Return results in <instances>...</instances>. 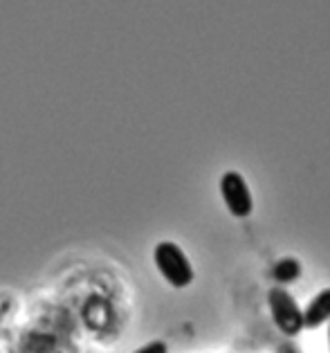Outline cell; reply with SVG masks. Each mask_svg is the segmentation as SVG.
<instances>
[{
  "label": "cell",
  "instance_id": "cell-2",
  "mask_svg": "<svg viewBox=\"0 0 330 353\" xmlns=\"http://www.w3.org/2000/svg\"><path fill=\"white\" fill-rule=\"evenodd\" d=\"M220 192H223V198H225V205L229 208V212L234 216H247L251 212V196H249V189L245 185V180H243L238 174H225L223 176V183H220Z\"/></svg>",
  "mask_w": 330,
  "mask_h": 353
},
{
  "label": "cell",
  "instance_id": "cell-3",
  "mask_svg": "<svg viewBox=\"0 0 330 353\" xmlns=\"http://www.w3.org/2000/svg\"><path fill=\"white\" fill-rule=\"evenodd\" d=\"M279 272H276V277L279 279H292V277H297V265H294L292 261H283V263H279V268H276Z\"/></svg>",
  "mask_w": 330,
  "mask_h": 353
},
{
  "label": "cell",
  "instance_id": "cell-1",
  "mask_svg": "<svg viewBox=\"0 0 330 353\" xmlns=\"http://www.w3.org/2000/svg\"><path fill=\"white\" fill-rule=\"evenodd\" d=\"M153 261H155V268L160 270V274L173 288H185L191 283V279H194L191 261L187 259V254L182 252V248L171 243V241H164V243L155 248Z\"/></svg>",
  "mask_w": 330,
  "mask_h": 353
}]
</instances>
